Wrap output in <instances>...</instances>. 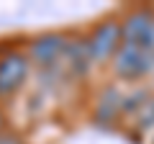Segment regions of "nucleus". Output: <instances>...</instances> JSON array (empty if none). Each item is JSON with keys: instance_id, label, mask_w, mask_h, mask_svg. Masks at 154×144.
Listing matches in <instances>:
<instances>
[{"instance_id": "nucleus-7", "label": "nucleus", "mask_w": 154, "mask_h": 144, "mask_svg": "<svg viewBox=\"0 0 154 144\" xmlns=\"http://www.w3.org/2000/svg\"><path fill=\"white\" fill-rule=\"evenodd\" d=\"M146 103H149V90L146 88H139V90H134L131 95L123 98V113H136V111L141 113Z\"/></svg>"}, {"instance_id": "nucleus-1", "label": "nucleus", "mask_w": 154, "mask_h": 144, "mask_svg": "<svg viewBox=\"0 0 154 144\" xmlns=\"http://www.w3.org/2000/svg\"><path fill=\"white\" fill-rule=\"evenodd\" d=\"M88 44H90V54H93L95 64H105V62H113V57L118 54L123 44V26L121 21L116 18H105L100 21L98 26L93 28V33L88 36Z\"/></svg>"}, {"instance_id": "nucleus-4", "label": "nucleus", "mask_w": 154, "mask_h": 144, "mask_svg": "<svg viewBox=\"0 0 154 144\" xmlns=\"http://www.w3.org/2000/svg\"><path fill=\"white\" fill-rule=\"evenodd\" d=\"M64 49H67V39L62 33H41L28 44V59L33 62L36 67H49L59 64L62 57H64Z\"/></svg>"}, {"instance_id": "nucleus-8", "label": "nucleus", "mask_w": 154, "mask_h": 144, "mask_svg": "<svg viewBox=\"0 0 154 144\" xmlns=\"http://www.w3.org/2000/svg\"><path fill=\"white\" fill-rule=\"evenodd\" d=\"M0 144H23V139L13 131H0Z\"/></svg>"}, {"instance_id": "nucleus-2", "label": "nucleus", "mask_w": 154, "mask_h": 144, "mask_svg": "<svg viewBox=\"0 0 154 144\" xmlns=\"http://www.w3.org/2000/svg\"><path fill=\"white\" fill-rule=\"evenodd\" d=\"M154 70V54L141 46L121 44L118 54L113 57V72L123 80H139Z\"/></svg>"}, {"instance_id": "nucleus-9", "label": "nucleus", "mask_w": 154, "mask_h": 144, "mask_svg": "<svg viewBox=\"0 0 154 144\" xmlns=\"http://www.w3.org/2000/svg\"><path fill=\"white\" fill-rule=\"evenodd\" d=\"M0 131H3V113H0Z\"/></svg>"}, {"instance_id": "nucleus-6", "label": "nucleus", "mask_w": 154, "mask_h": 144, "mask_svg": "<svg viewBox=\"0 0 154 144\" xmlns=\"http://www.w3.org/2000/svg\"><path fill=\"white\" fill-rule=\"evenodd\" d=\"M123 98L126 95L118 93V88H105V93L100 95L98 100V108H95V124H103V126H108V124H113L116 118L123 113Z\"/></svg>"}, {"instance_id": "nucleus-3", "label": "nucleus", "mask_w": 154, "mask_h": 144, "mask_svg": "<svg viewBox=\"0 0 154 144\" xmlns=\"http://www.w3.org/2000/svg\"><path fill=\"white\" fill-rule=\"evenodd\" d=\"M28 70H31V59L28 54L18 49H11L5 54H0V95H11L26 83Z\"/></svg>"}, {"instance_id": "nucleus-5", "label": "nucleus", "mask_w": 154, "mask_h": 144, "mask_svg": "<svg viewBox=\"0 0 154 144\" xmlns=\"http://www.w3.org/2000/svg\"><path fill=\"white\" fill-rule=\"evenodd\" d=\"M90 64H95V62H93V54H90L88 39H72V41H67L64 57H62V67H64L69 75L80 77V75H85V72L90 70Z\"/></svg>"}]
</instances>
